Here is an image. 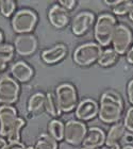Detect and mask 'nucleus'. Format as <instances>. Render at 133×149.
Segmentation results:
<instances>
[{
  "instance_id": "obj_39",
  "label": "nucleus",
  "mask_w": 133,
  "mask_h": 149,
  "mask_svg": "<svg viewBox=\"0 0 133 149\" xmlns=\"http://www.w3.org/2000/svg\"><path fill=\"white\" fill-rule=\"evenodd\" d=\"M25 149H34V147L33 146H26Z\"/></svg>"
},
{
  "instance_id": "obj_27",
  "label": "nucleus",
  "mask_w": 133,
  "mask_h": 149,
  "mask_svg": "<svg viewBox=\"0 0 133 149\" xmlns=\"http://www.w3.org/2000/svg\"><path fill=\"white\" fill-rule=\"evenodd\" d=\"M58 3L62 8H64L66 11H68V12L72 11L76 8V6H77V1H75V0H60Z\"/></svg>"
},
{
  "instance_id": "obj_18",
  "label": "nucleus",
  "mask_w": 133,
  "mask_h": 149,
  "mask_svg": "<svg viewBox=\"0 0 133 149\" xmlns=\"http://www.w3.org/2000/svg\"><path fill=\"white\" fill-rule=\"evenodd\" d=\"M45 110V93L35 92L29 97L27 102V111L32 115L40 114Z\"/></svg>"
},
{
  "instance_id": "obj_28",
  "label": "nucleus",
  "mask_w": 133,
  "mask_h": 149,
  "mask_svg": "<svg viewBox=\"0 0 133 149\" xmlns=\"http://www.w3.org/2000/svg\"><path fill=\"white\" fill-rule=\"evenodd\" d=\"M10 65L9 62L6 61H0V78L4 77L6 74H10Z\"/></svg>"
},
{
  "instance_id": "obj_10",
  "label": "nucleus",
  "mask_w": 133,
  "mask_h": 149,
  "mask_svg": "<svg viewBox=\"0 0 133 149\" xmlns=\"http://www.w3.org/2000/svg\"><path fill=\"white\" fill-rule=\"evenodd\" d=\"M96 22V16L91 11H81L71 20V32L76 36H82L90 31Z\"/></svg>"
},
{
  "instance_id": "obj_19",
  "label": "nucleus",
  "mask_w": 133,
  "mask_h": 149,
  "mask_svg": "<svg viewBox=\"0 0 133 149\" xmlns=\"http://www.w3.org/2000/svg\"><path fill=\"white\" fill-rule=\"evenodd\" d=\"M104 3L111 8L115 15L119 16L129 14L133 6V0H105Z\"/></svg>"
},
{
  "instance_id": "obj_7",
  "label": "nucleus",
  "mask_w": 133,
  "mask_h": 149,
  "mask_svg": "<svg viewBox=\"0 0 133 149\" xmlns=\"http://www.w3.org/2000/svg\"><path fill=\"white\" fill-rule=\"evenodd\" d=\"M112 48L118 53V56L126 54L133 44V32L126 24H118L112 35Z\"/></svg>"
},
{
  "instance_id": "obj_24",
  "label": "nucleus",
  "mask_w": 133,
  "mask_h": 149,
  "mask_svg": "<svg viewBox=\"0 0 133 149\" xmlns=\"http://www.w3.org/2000/svg\"><path fill=\"white\" fill-rule=\"evenodd\" d=\"M16 6L17 4L13 0H2L0 1V13L6 18L12 17L16 12Z\"/></svg>"
},
{
  "instance_id": "obj_33",
  "label": "nucleus",
  "mask_w": 133,
  "mask_h": 149,
  "mask_svg": "<svg viewBox=\"0 0 133 149\" xmlns=\"http://www.w3.org/2000/svg\"><path fill=\"white\" fill-rule=\"evenodd\" d=\"M6 145H8V141L4 137L0 136V149H6Z\"/></svg>"
},
{
  "instance_id": "obj_4",
  "label": "nucleus",
  "mask_w": 133,
  "mask_h": 149,
  "mask_svg": "<svg viewBox=\"0 0 133 149\" xmlns=\"http://www.w3.org/2000/svg\"><path fill=\"white\" fill-rule=\"evenodd\" d=\"M38 22L37 13L32 9L24 8L14 13L11 19V26L15 33L26 34L31 33Z\"/></svg>"
},
{
  "instance_id": "obj_26",
  "label": "nucleus",
  "mask_w": 133,
  "mask_h": 149,
  "mask_svg": "<svg viewBox=\"0 0 133 149\" xmlns=\"http://www.w3.org/2000/svg\"><path fill=\"white\" fill-rule=\"evenodd\" d=\"M123 125L125 126L126 130L133 133V106L128 108V110L125 113Z\"/></svg>"
},
{
  "instance_id": "obj_36",
  "label": "nucleus",
  "mask_w": 133,
  "mask_h": 149,
  "mask_svg": "<svg viewBox=\"0 0 133 149\" xmlns=\"http://www.w3.org/2000/svg\"><path fill=\"white\" fill-rule=\"evenodd\" d=\"M120 149H133V145H125V146H120Z\"/></svg>"
},
{
  "instance_id": "obj_22",
  "label": "nucleus",
  "mask_w": 133,
  "mask_h": 149,
  "mask_svg": "<svg viewBox=\"0 0 133 149\" xmlns=\"http://www.w3.org/2000/svg\"><path fill=\"white\" fill-rule=\"evenodd\" d=\"M118 58H119L118 53L113 48H107V49L102 50L97 63L101 67H111L117 63Z\"/></svg>"
},
{
  "instance_id": "obj_16",
  "label": "nucleus",
  "mask_w": 133,
  "mask_h": 149,
  "mask_svg": "<svg viewBox=\"0 0 133 149\" xmlns=\"http://www.w3.org/2000/svg\"><path fill=\"white\" fill-rule=\"evenodd\" d=\"M105 143V132L100 127L94 126V127L87 128L86 134L84 136L82 142L83 147H98L101 148Z\"/></svg>"
},
{
  "instance_id": "obj_34",
  "label": "nucleus",
  "mask_w": 133,
  "mask_h": 149,
  "mask_svg": "<svg viewBox=\"0 0 133 149\" xmlns=\"http://www.w3.org/2000/svg\"><path fill=\"white\" fill-rule=\"evenodd\" d=\"M3 40H4V35H3V32L0 30V46L3 44Z\"/></svg>"
},
{
  "instance_id": "obj_12",
  "label": "nucleus",
  "mask_w": 133,
  "mask_h": 149,
  "mask_svg": "<svg viewBox=\"0 0 133 149\" xmlns=\"http://www.w3.org/2000/svg\"><path fill=\"white\" fill-rule=\"evenodd\" d=\"M99 111V106L96 100L92 98H84L78 103L77 108L75 110V115L78 120L90 121L96 117Z\"/></svg>"
},
{
  "instance_id": "obj_3",
  "label": "nucleus",
  "mask_w": 133,
  "mask_h": 149,
  "mask_svg": "<svg viewBox=\"0 0 133 149\" xmlns=\"http://www.w3.org/2000/svg\"><path fill=\"white\" fill-rule=\"evenodd\" d=\"M117 25V19L111 13L100 14L96 17V22L94 24L95 42L100 47H108L111 44L112 35Z\"/></svg>"
},
{
  "instance_id": "obj_2",
  "label": "nucleus",
  "mask_w": 133,
  "mask_h": 149,
  "mask_svg": "<svg viewBox=\"0 0 133 149\" xmlns=\"http://www.w3.org/2000/svg\"><path fill=\"white\" fill-rule=\"evenodd\" d=\"M26 124V119L19 116L14 106H0V136L4 137L8 143L20 142Z\"/></svg>"
},
{
  "instance_id": "obj_31",
  "label": "nucleus",
  "mask_w": 133,
  "mask_h": 149,
  "mask_svg": "<svg viewBox=\"0 0 133 149\" xmlns=\"http://www.w3.org/2000/svg\"><path fill=\"white\" fill-rule=\"evenodd\" d=\"M126 60L127 62L131 65H133V45L129 48L127 52H126Z\"/></svg>"
},
{
  "instance_id": "obj_14",
  "label": "nucleus",
  "mask_w": 133,
  "mask_h": 149,
  "mask_svg": "<svg viewBox=\"0 0 133 149\" xmlns=\"http://www.w3.org/2000/svg\"><path fill=\"white\" fill-rule=\"evenodd\" d=\"M34 74V69L32 68L31 65H29L28 63L19 60L13 63L10 67V76L15 79L17 82L26 83L31 80Z\"/></svg>"
},
{
  "instance_id": "obj_5",
  "label": "nucleus",
  "mask_w": 133,
  "mask_h": 149,
  "mask_svg": "<svg viewBox=\"0 0 133 149\" xmlns=\"http://www.w3.org/2000/svg\"><path fill=\"white\" fill-rule=\"evenodd\" d=\"M54 96L62 113H70L78 106V92L75 85L68 82H63L56 87Z\"/></svg>"
},
{
  "instance_id": "obj_17",
  "label": "nucleus",
  "mask_w": 133,
  "mask_h": 149,
  "mask_svg": "<svg viewBox=\"0 0 133 149\" xmlns=\"http://www.w3.org/2000/svg\"><path fill=\"white\" fill-rule=\"evenodd\" d=\"M126 128L123 125V123H116V124H113L110 127L109 131L105 133V143L104 145L107 147H113L116 146V145H119V143L121 142V140L125 137L126 135Z\"/></svg>"
},
{
  "instance_id": "obj_25",
  "label": "nucleus",
  "mask_w": 133,
  "mask_h": 149,
  "mask_svg": "<svg viewBox=\"0 0 133 149\" xmlns=\"http://www.w3.org/2000/svg\"><path fill=\"white\" fill-rule=\"evenodd\" d=\"M15 53L13 44L3 43L0 46V61H6V62H11Z\"/></svg>"
},
{
  "instance_id": "obj_29",
  "label": "nucleus",
  "mask_w": 133,
  "mask_h": 149,
  "mask_svg": "<svg viewBox=\"0 0 133 149\" xmlns=\"http://www.w3.org/2000/svg\"><path fill=\"white\" fill-rule=\"evenodd\" d=\"M127 97L128 101L131 103V106H133V78L131 80H129V82L127 83Z\"/></svg>"
},
{
  "instance_id": "obj_11",
  "label": "nucleus",
  "mask_w": 133,
  "mask_h": 149,
  "mask_svg": "<svg viewBox=\"0 0 133 149\" xmlns=\"http://www.w3.org/2000/svg\"><path fill=\"white\" fill-rule=\"evenodd\" d=\"M38 42L36 36L32 33L18 34L14 38L13 47L15 52L22 56H29L37 50Z\"/></svg>"
},
{
  "instance_id": "obj_1",
  "label": "nucleus",
  "mask_w": 133,
  "mask_h": 149,
  "mask_svg": "<svg viewBox=\"0 0 133 149\" xmlns=\"http://www.w3.org/2000/svg\"><path fill=\"white\" fill-rule=\"evenodd\" d=\"M99 111L98 116L99 119L108 125H113L119 123L121 117L124 116L125 102L119 93L116 91L108 90L103 92L100 96Z\"/></svg>"
},
{
  "instance_id": "obj_35",
  "label": "nucleus",
  "mask_w": 133,
  "mask_h": 149,
  "mask_svg": "<svg viewBox=\"0 0 133 149\" xmlns=\"http://www.w3.org/2000/svg\"><path fill=\"white\" fill-rule=\"evenodd\" d=\"M128 17H129V19H130L131 22H133V6L132 9H131V11L129 12V14H128Z\"/></svg>"
},
{
  "instance_id": "obj_21",
  "label": "nucleus",
  "mask_w": 133,
  "mask_h": 149,
  "mask_svg": "<svg viewBox=\"0 0 133 149\" xmlns=\"http://www.w3.org/2000/svg\"><path fill=\"white\" fill-rule=\"evenodd\" d=\"M44 111H46L50 116H52L54 118L61 116L62 112L59 108L54 93H51V92L45 93V110Z\"/></svg>"
},
{
  "instance_id": "obj_13",
  "label": "nucleus",
  "mask_w": 133,
  "mask_h": 149,
  "mask_svg": "<svg viewBox=\"0 0 133 149\" xmlns=\"http://www.w3.org/2000/svg\"><path fill=\"white\" fill-rule=\"evenodd\" d=\"M48 20L54 28L63 29L70 22V15L59 3H54L48 10Z\"/></svg>"
},
{
  "instance_id": "obj_32",
  "label": "nucleus",
  "mask_w": 133,
  "mask_h": 149,
  "mask_svg": "<svg viewBox=\"0 0 133 149\" xmlns=\"http://www.w3.org/2000/svg\"><path fill=\"white\" fill-rule=\"evenodd\" d=\"M126 142H127V145H132L133 143V135L132 134H126L124 137Z\"/></svg>"
},
{
  "instance_id": "obj_23",
  "label": "nucleus",
  "mask_w": 133,
  "mask_h": 149,
  "mask_svg": "<svg viewBox=\"0 0 133 149\" xmlns=\"http://www.w3.org/2000/svg\"><path fill=\"white\" fill-rule=\"evenodd\" d=\"M33 147L34 149H59V143L48 133H40Z\"/></svg>"
},
{
  "instance_id": "obj_20",
  "label": "nucleus",
  "mask_w": 133,
  "mask_h": 149,
  "mask_svg": "<svg viewBox=\"0 0 133 149\" xmlns=\"http://www.w3.org/2000/svg\"><path fill=\"white\" fill-rule=\"evenodd\" d=\"M47 133L59 143L64 141V123L58 118L50 120L47 125Z\"/></svg>"
},
{
  "instance_id": "obj_8",
  "label": "nucleus",
  "mask_w": 133,
  "mask_h": 149,
  "mask_svg": "<svg viewBox=\"0 0 133 149\" xmlns=\"http://www.w3.org/2000/svg\"><path fill=\"white\" fill-rule=\"evenodd\" d=\"M20 85L10 74L0 78V106H13L19 99Z\"/></svg>"
},
{
  "instance_id": "obj_15",
  "label": "nucleus",
  "mask_w": 133,
  "mask_h": 149,
  "mask_svg": "<svg viewBox=\"0 0 133 149\" xmlns=\"http://www.w3.org/2000/svg\"><path fill=\"white\" fill-rule=\"evenodd\" d=\"M67 46L65 44L59 43L56 44L54 46L47 48V49L43 50L40 53V58L43 60V62L46 64L52 65V64H56V63L61 62L67 54Z\"/></svg>"
},
{
  "instance_id": "obj_30",
  "label": "nucleus",
  "mask_w": 133,
  "mask_h": 149,
  "mask_svg": "<svg viewBox=\"0 0 133 149\" xmlns=\"http://www.w3.org/2000/svg\"><path fill=\"white\" fill-rule=\"evenodd\" d=\"M26 145L22 142H13V143H8L6 149H25Z\"/></svg>"
},
{
  "instance_id": "obj_6",
  "label": "nucleus",
  "mask_w": 133,
  "mask_h": 149,
  "mask_svg": "<svg viewBox=\"0 0 133 149\" xmlns=\"http://www.w3.org/2000/svg\"><path fill=\"white\" fill-rule=\"evenodd\" d=\"M102 52V48L96 42H86L76 47L72 60L79 66H90L96 63Z\"/></svg>"
},
{
  "instance_id": "obj_37",
  "label": "nucleus",
  "mask_w": 133,
  "mask_h": 149,
  "mask_svg": "<svg viewBox=\"0 0 133 149\" xmlns=\"http://www.w3.org/2000/svg\"><path fill=\"white\" fill-rule=\"evenodd\" d=\"M80 149H101V148H98V147H81Z\"/></svg>"
},
{
  "instance_id": "obj_9",
  "label": "nucleus",
  "mask_w": 133,
  "mask_h": 149,
  "mask_svg": "<svg viewBox=\"0 0 133 149\" xmlns=\"http://www.w3.org/2000/svg\"><path fill=\"white\" fill-rule=\"evenodd\" d=\"M86 131L85 123L78 119H69L64 124V141L68 145L79 146L83 142Z\"/></svg>"
},
{
  "instance_id": "obj_38",
  "label": "nucleus",
  "mask_w": 133,
  "mask_h": 149,
  "mask_svg": "<svg viewBox=\"0 0 133 149\" xmlns=\"http://www.w3.org/2000/svg\"><path fill=\"white\" fill-rule=\"evenodd\" d=\"M109 149H120V146H119V145H116V146L110 147Z\"/></svg>"
}]
</instances>
